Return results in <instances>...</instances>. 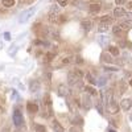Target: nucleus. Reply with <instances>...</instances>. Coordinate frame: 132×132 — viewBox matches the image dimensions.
Instances as JSON below:
<instances>
[{
  "instance_id": "nucleus-27",
  "label": "nucleus",
  "mask_w": 132,
  "mask_h": 132,
  "mask_svg": "<svg viewBox=\"0 0 132 132\" xmlns=\"http://www.w3.org/2000/svg\"><path fill=\"white\" fill-rule=\"evenodd\" d=\"M54 58V54L53 53H46L45 54V62H50Z\"/></svg>"
},
{
  "instance_id": "nucleus-41",
  "label": "nucleus",
  "mask_w": 132,
  "mask_h": 132,
  "mask_svg": "<svg viewBox=\"0 0 132 132\" xmlns=\"http://www.w3.org/2000/svg\"><path fill=\"white\" fill-rule=\"evenodd\" d=\"M129 85H131V86H132V79H131V81H129Z\"/></svg>"
},
{
  "instance_id": "nucleus-10",
  "label": "nucleus",
  "mask_w": 132,
  "mask_h": 132,
  "mask_svg": "<svg viewBox=\"0 0 132 132\" xmlns=\"http://www.w3.org/2000/svg\"><path fill=\"white\" fill-rule=\"evenodd\" d=\"M52 127H53V129L56 131V132H65V128L60 124V122H58V120H56V119L52 120Z\"/></svg>"
},
{
  "instance_id": "nucleus-38",
  "label": "nucleus",
  "mask_w": 132,
  "mask_h": 132,
  "mask_svg": "<svg viewBox=\"0 0 132 132\" xmlns=\"http://www.w3.org/2000/svg\"><path fill=\"white\" fill-rule=\"evenodd\" d=\"M128 8H129V9H132V3H129V4H128Z\"/></svg>"
},
{
  "instance_id": "nucleus-22",
  "label": "nucleus",
  "mask_w": 132,
  "mask_h": 132,
  "mask_svg": "<svg viewBox=\"0 0 132 132\" xmlns=\"http://www.w3.org/2000/svg\"><path fill=\"white\" fill-rule=\"evenodd\" d=\"M106 83H107V78H106V77H101V78L96 81V85H98V86H101V87H103Z\"/></svg>"
},
{
  "instance_id": "nucleus-14",
  "label": "nucleus",
  "mask_w": 132,
  "mask_h": 132,
  "mask_svg": "<svg viewBox=\"0 0 132 132\" xmlns=\"http://www.w3.org/2000/svg\"><path fill=\"white\" fill-rule=\"evenodd\" d=\"M89 11L91 13H98L99 11H101V4L99 3H93V4H90L89 5Z\"/></svg>"
},
{
  "instance_id": "nucleus-18",
  "label": "nucleus",
  "mask_w": 132,
  "mask_h": 132,
  "mask_svg": "<svg viewBox=\"0 0 132 132\" xmlns=\"http://www.w3.org/2000/svg\"><path fill=\"white\" fill-rule=\"evenodd\" d=\"M108 29H110V25L108 24H99V27H98V32L99 33H104Z\"/></svg>"
},
{
  "instance_id": "nucleus-19",
  "label": "nucleus",
  "mask_w": 132,
  "mask_h": 132,
  "mask_svg": "<svg viewBox=\"0 0 132 132\" xmlns=\"http://www.w3.org/2000/svg\"><path fill=\"white\" fill-rule=\"evenodd\" d=\"M15 0H2V4L5 7V8H9V7H13L15 5Z\"/></svg>"
},
{
  "instance_id": "nucleus-31",
  "label": "nucleus",
  "mask_w": 132,
  "mask_h": 132,
  "mask_svg": "<svg viewBox=\"0 0 132 132\" xmlns=\"http://www.w3.org/2000/svg\"><path fill=\"white\" fill-rule=\"evenodd\" d=\"M96 110H98V111L101 112V114H103V106H102L101 102H98V103H96Z\"/></svg>"
},
{
  "instance_id": "nucleus-35",
  "label": "nucleus",
  "mask_w": 132,
  "mask_h": 132,
  "mask_svg": "<svg viewBox=\"0 0 132 132\" xmlns=\"http://www.w3.org/2000/svg\"><path fill=\"white\" fill-rule=\"evenodd\" d=\"M4 38H5V40H11V36H9V33H8V32L4 33Z\"/></svg>"
},
{
  "instance_id": "nucleus-21",
  "label": "nucleus",
  "mask_w": 132,
  "mask_h": 132,
  "mask_svg": "<svg viewBox=\"0 0 132 132\" xmlns=\"http://www.w3.org/2000/svg\"><path fill=\"white\" fill-rule=\"evenodd\" d=\"M119 27L122 28V30H124V29H129V28H131V21H123V23H120V24H119Z\"/></svg>"
},
{
  "instance_id": "nucleus-12",
  "label": "nucleus",
  "mask_w": 132,
  "mask_h": 132,
  "mask_svg": "<svg viewBox=\"0 0 132 132\" xmlns=\"http://www.w3.org/2000/svg\"><path fill=\"white\" fill-rule=\"evenodd\" d=\"M81 25H82V28L85 29V32H90L91 28H93V23H91L90 20H83L82 23H81Z\"/></svg>"
},
{
  "instance_id": "nucleus-11",
  "label": "nucleus",
  "mask_w": 132,
  "mask_h": 132,
  "mask_svg": "<svg viewBox=\"0 0 132 132\" xmlns=\"http://www.w3.org/2000/svg\"><path fill=\"white\" fill-rule=\"evenodd\" d=\"M68 83H69V86H75L77 83H78V78H77L73 73H69V75H68Z\"/></svg>"
},
{
  "instance_id": "nucleus-24",
  "label": "nucleus",
  "mask_w": 132,
  "mask_h": 132,
  "mask_svg": "<svg viewBox=\"0 0 132 132\" xmlns=\"http://www.w3.org/2000/svg\"><path fill=\"white\" fill-rule=\"evenodd\" d=\"M96 40H98V42L101 44V45H106V42H108V38L104 37V36H99Z\"/></svg>"
},
{
  "instance_id": "nucleus-40",
  "label": "nucleus",
  "mask_w": 132,
  "mask_h": 132,
  "mask_svg": "<svg viewBox=\"0 0 132 132\" xmlns=\"http://www.w3.org/2000/svg\"><path fill=\"white\" fill-rule=\"evenodd\" d=\"M129 119H131V120H132V112H131V115H129Z\"/></svg>"
},
{
  "instance_id": "nucleus-3",
  "label": "nucleus",
  "mask_w": 132,
  "mask_h": 132,
  "mask_svg": "<svg viewBox=\"0 0 132 132\" xmlns=\"http://www.w3.org/2000/svg\"><path fill=\"white\" fill-rule=\"evenodd\" d=\"M107 108H108V111L111 112V114H116V112H119L120 106L114 101V99H110V101L107 102Z\"/></svg>"
},
{
  "instance_id": "nucleus-39",
  "label": "nucleus",
  "mask_w": 132,
  "mask_h": 132,
  "mask_svg": "<svg viewBox=\"0 0 132 132\" xmlns=\"http://www.w3.org/2000/svg\"><path fill=\"white\" fill-rule=\"evenodd\" d=\"M108 132H115V131H114L112 128H108Z\"/></svg>"
},
{
  "instance_id": "nucleus-23",
  "label": "nucleus",
  "mask_w": 132,
  "mask_h": 132,
  "mask_svg": "<svg viewBox=\"0 0 132 132\" xmlns=\"http://www.w3.org/2000/svg\"><path fill=\"white\" fill-rule=\"evenodd\" d=\"M85 90L89 93V95H96V90L93 89L91 86H86V87H85Z\"/></svg>"
},
{
  "instance_id": "nucleus-32",
  "label": "nucleus",
  "mask_w": 132,
  "mask_h": 132,
  "mask_svg": "<svg viewBox=\"0 0 132 132\" xmlns=\"http://www.w3.org/2000/svg\"><path fill=\"white\" fill-rule=\"evenodd\" d=\"M36 128H37V132H45V127H42V126H36Z\"/></svg>"
},
{
  "instance_id": "nucleus-36",
  "label": "nucleus",
  "mask_w": 132,
  "mask_h": 132,
  "mask_svg": "<svg viewBox=\"0 0 132 132\" xmlns=\"http://www.w3.org/2000/svg\"><path fill=\"white\" fill-rule=\"evenodd\" d=\"M69 61H70V58H63V60H62L63 63H69Z\"/></svg>"
},
{
  "instance_id": "nucleus-7",
  "label": "nucleus",
  "mask_w": 132,
  "mask_h": 132,
  "mask_svg": "<svg viewBox=\"0 0 132 132\" xmlns=\"http://www.w3.org/2000/svg\"><path fill=\"white\" fill-rule=\"evenodd\" d=\"M120 108L122 110H124V111H128V110L132 107V99H129V98H124L122 102H120Z\"/></svg>"
},
{
  "instance_id": "nucleus-37",
  "label": "nucleus",
  "mask_w": 132,
  "mask_h": 132,
  "mask_svg": "<svg viewBox=\"0 0 132 132\" xmlns=\"http://www.w3.org/2000/svg\"><path fill=\"white\" fill-rule=\"evenodd\" d=\"M77 62H78V63H82V62H83V60H82L81 57H77Z\"/></svg>"
},
{
  "instance_id": "nucleus-6",
  "label": "nucleus",
  "mask_w": 132,
  "mask_h": 132,
  "mask_svg": "<svg viewBox=\"0 0 132 132\" xmlns=\"http://www.w3.org/2000/svg\"><path fill=\"white\" fill-rule=\"evenodd\" d=\"M57 93H58V95L60 96H68L69 94H70V90H69V87L68 86H65V85H60L58 87H57Z\"/></svg>"
},
{
  "instance_id": "nucleus-4",
  "label": "nucleus",
  "mask_w": 132,
  "mask_h": 132,
  "mask_svg": "<svg viewBox=\"0 0 132 132\" xmlns=\"http://www.w3.org/2000/svg\"><path fill=\"white\" fill-rule=\"evenodd\" d=\"M82 106L85 110H90L93 107V101H91V96L89 94L82 95Z\"/></svg>"
},
{
  "instance_id": "nucleus-13",
  "label": "nucleus",
  "mask_w": 132,
  "mask_h": 132,
  "mask_svg": "<svg viewBox=\"0 0 132 132\" xmlns=\"http://www.w3.org/2000/svg\"><path fill=\"white\" fill-rule=\"evenodd\" d=\"M60 15V7L58 4H54L50 7V11H49V16H58Z\"/></svg>"
},
{
  "instance_id": "nucleus-16",
  "label": "nucleus",
  "mask_w": 132,
  "mask_h": 132,
  "mask_svg": "<svg viewBox=\"0 0 132 132\" xmlns=\"http://www.w3.org/2000/svg\"><path fill=\"white\" fill-rule=\"evenodd\" d=\"M108 53L111 54V56H115V57H118L120 52H119V49H118L116 46H110V48H108Z\"/></svg>"
},
{
  "instance_id": "nucleus-26",
  "label": "nucleus",
  "mask_w": 132,
  "mask_h": 132,
  "mask_svg": "<svg viewBox=\"0 0 132 132\" xmlns=\"http://www.w3.org/2000/svg\"><path fill=\"white\" fill-rule=\"evenodd\" d=\"M73 74L77 77V78H82L83 77V73L79 70V69H74V71H73Z\"/></svg>"
},
{
  "instance_id": "nucleus-30",
  "label": "nucleus",
  "mask_w": 132,
  "mask_h": 132,
  "mask_svg": "<svg viewBox=\"0 0 132 132\" xmlns=\"http://www.w3.org/2000/svg\"><path fill=\"white\" fill-rule=\"evenodd\" d=\"M57 3H58V5L65 7V5H68V4H69V0H57Z\"/></svg>"
},
{
  "instance_id": "nucleus-20",
  "label": "nucleus",
  "mask_w": 132,
  "mask_h": 132,
  "mask_svg": "<svg viewBox=\"0 0 132 132\" xmlns=\"http://www.w3.org/2000/svg\"><path fill=\"white\" fill-rule=\"evenodd\" d=\"M86 78H87V81H89L91 85H96V79L93 77L91 73H86Z\"/></svg>"
},
{
  "instance_id": "nucleus-28",
  "label": "nucleus",
  "mask_w": 132,
  "mask_h": 132,
  "mask_svg": "<svg viewBox=\"0 0 132 132\" xmlns=\"http://www.w3.org/2000/svg\"><path fill=\"white\" fill-rule=\"evenodd\" d=\"M112 32H114V35H120V33H122V28H120L119 25H115L112 28Z\"/></svg>"
},
{
  "instance_id": "nucleus-2",
  "label": "nucleus",
  "mask_w": 132,
  "mask_h": 132,
  "mask_svg": "<svg viewBox=\"0 0 132 132\" xmlns=\"http://www.w3.org/2000/svg\"><path fill=\"white\" fill-rule=\"evenodd\" d=\"M12 119H13V123L16 127H20L24 122V118H23V114L20 112L19 108H15L13 110V115H12Z\"/></svg>"
},
{
  "instance_id": "nucleus-9",
  "label": "nucleus",
  "mask_w": 132,
  "mask_h": 132,
  "mask_svg": "<svg viewBox=\"0 0 132 132\" xmlns=\"http://www.w3.org/2000/svg\"><path fill=\"white\" fill-rule=\"evenodd\" d=\"M27 110H28V112H30V114H36L38 111V106L35 102H28L27 103Z\"/></svg>"
},
{
  "instance_id": "nucleus-15",
  "label": "nucleus",
  "mask_w": 132,
  "mask_h": 132,
  "mask_svg": "<svg viewBox=\"0 0 132 132\" xmlns=\"http://www.w3.org/2000/svg\"><path fill=\"white\" fill-rule=\"evenodd\" d=\"M112 23V17L111 16H102L101 17V24H111Z\"/></svg>"
},
{
  "instance_id": "nucleus-33",
  "label": "nucleus",
  "mask_w": 132,
  "mask_h": 132,
  "mask_svg": "<svg viewBox=\"0 0 132 132\" xmlns=\"http://www.w3.org/2000/svg\"><path fill=\"white\" fill-rule=\"evenodd\" d=\"M115 3H116L118 5H122V4L127 3V0H115Z\"/></svg>"
},
{
  "instance_id": "nucleus-17",
  "label": "nucleus",
  "mask_w": 132,
  "mask_h": 132,
  "mask_svg": "<svg viewBox=\"0 0 132 132\" xmlns=\"http://www.w3.org/2000/svg\"><path fill=\"white\" fill-rule=\"evenodd\" d=\"M102 61H103V62H107V63H111V62H112V57L110 56L108 53H103V54H102Z\"/></svg>"
},
{
  "instance_id": "nucleus-25",
  "label": "nucleus",
  "mask_w": 132,
  "mask_h": 132,
  "mask_svg": "<svg viewBox=\"0 0 132 132\" xmlns=\"http://www.w3.org/2000/svg\"><path fill=\"white\" fill-rule=\"evenodd\" d=\"M71 123L75 124V126L77 124H82V118L81 116H74V119L71 120Z\"/></svg>"
},
{
  "instance_id": "nucleus-1",
  "label": "nucleus",
  "mask_w": 132,
  "mask_h": 132,
  "mask_svg": "<svg viewBox=\"0 0 132 132\" xmlns=\"http://www.w3.org/2000/svg\"><path fill=\"white\" fill-rule=\"evenodd\" d=\"M36 7H32V8H29V9H27V11H24L23 13H21L20 16H19V23L20 24H25L27 21L36 13Z\"/></svg>"
},
{
  "instance_id": "nucleus-34",
  "label": "nucleus",
  "mask_w": 132,
  "mask_h": 132,
  "mask_svg": "<svg viewBox=\"0 0 132 132\" xmlns=\"http://www.w3.org/2000/svg\"><path fill=\"white\" fill-rule=\"evenodd\" d=\"M104 69L106 70H110V71H118V68H107V66H106Z\"/></svg>"
},
{
  "instance_id": "nucleus-8",
  "label": "nucleus",
  "mask_w": 132,
  "mask_h": 132,
  "mask_svg": "<svg viewBox=\"0 0 132 132\" xmlns=\"http://www.w3.org/2000/svg\"><path fill=\"white\" fill-rule=\"evenodd\" d=\"M114 16L115 17H124V16H127V11L122 7H116L114 9Z\"/></svg>"
},
{
  "instance_id": "nucleus-29",
  "label": "nucleus",
  "mask_w": 132,
  "mask_h": 132,
  "mask_svg": "<svg viewBox=\"0 0 132 132\" xmlns=\"http://www.w3.org/2000/svg\"><path fill=\"white\" fill-rule=\"evenodd\" d=\"M119 87H120V93H122V94L127 90V85H126V82H120V83H119Z\"/></svg>"
},
{
  "instance_id": "nucleus-5",
  "label": "nucleus",
  "mask_w": 132,
  "mask_h": 132,
  "mask_svg": "<svg viewBox=\"0 0 132 132\" xmlns=\"http://www.w3.org/2000/svg\"><path fill=\"white\" fill-rule=\"evenodd\" d=\"M40 89H41V82H40L38 79L30 81V83H29V90H30L32 93H37V91H40Z\"/></svg>"
}]
</instances>
